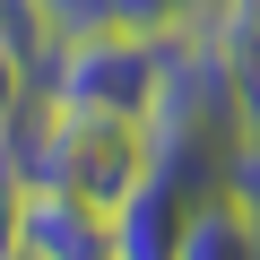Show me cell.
<instances>
[{"label": "cell", "instance_id": "1", "mask_svg": "<svg viewBox=\"0 0 260 260\" xmlns=\"http://www.w3.org/2000/svg\"><path fill=\"white\" fill-rule=\"evenodd\" d=\"M0 156L18 165L26 191H61V200L104 208V217H121L130 200H139V182L156 174L148 121L95 113V104H61V95H44V104L18 121V139L0 148Z\"/></svg>", "mask_w": 260, "mask_h": 260}, {"label": "cell", "instance_id": "2", "mask_svg": "<svg viewBox=\"0 0 260 260\" xmlns=\"http://www.w3.org/2000/svg\"><path fill=\"white\" fill-rule=\"evenodd\" d=\"M182 44L191 35H156V26H78V35H61L52 70H44V95L148 121L165 78H174V61H182Z\"/></svg>", "mask_w": 260, "mask_h": 260}, {"label": "cell", "instance_id": "3", "mask_svg": "<svg viewBox=\"0 0 260 260\" xmlns=\"http://www.w3.org/2000/svg\"><path fill=\"white\" fill-rule=\"evenodd\" d=\"M200 35H208V70L234 113V182H251L260 174V0H225Z\"/></svg>", "mask_w": 260, "mask_h": 260}, {"label": "cell", "instance_id": "4", "mask_svg": "<svg viewBox=\"0 0 260 260\" xmlns=\"http://www.w3.org/2000/svg\"><path fill=\"white\" fill-rule=\"evenodd\" d=\"M26 251L44 260H121V225L61 191H26Z\"/></svg>", "mask_w": 260, "mask_h": 260}, {"label": "cell", "instance_id": "5", "mask_svg": "<svg viewBox=\"0 0 260 260\" xmlns=\"http://www.w3.org/2000/svg\"><path fill=\"white\" fill-rule=\"evenodd\" d=\"M174 260H251V200L225 182L208 200L182 208V234H174Z\"/></svg>", "mask_w": 260, "mask_h": 260}, {"label": "cell", "instance_id": "6", "mask_svg": "<svg viewBox=\"0 0 260 260\" xmlns=\"http://www.w3.org/2000/svg\"><path fill=\"white\" fill-rule=\"evenodd\" d=\"M95 26H156V35H200L225 0H87Z\"/></svg>", "mask_w": 260, "mask_h": 260}, {"label": "cell", "instance_id": "7", "mask_svg": "<svg viewBox=\"0 0 260 260\" xmlns=\"http://www.w3.org/2000/svg\"><path fill=\"white\" fill-rule=\"evenodd\" d=\"M44 104V87H35V70L18 61V52H0V148H9L18 139V121Z\"/></svg>", "mask_w": 260, "mask_h": 260}, {"label": "cell", "instance_id": "8", "mask_svg": "<svg viewBox=\"0 0 260 260\" xmlns=\"http://www.w3.org/2000/svg\"><path fill=\"white\" fill-rule=\"evenodd\" d=\"M18 251H26V182L0 156V260H18Z\"/></svg>", "mask_w": 260, "mask_h": 260}, {"label": "cell", "instance_id": "9", "mask_svg": "<svg viewBox=\"0 0 260 260\" xmlns=\"http://www.w3.org/2000/svg\"><path fill=\"white\" fill-rule=\"evenodd\" d=\"M251 260H260V208H251Z\"/></svg>", "mask_w": 260, "mask_h": 260}, {"label": "cell", "instance_id": "10", "mask_svg": "<svg viewBox=\"0 0 260 260\" xmlns=\"http://www.w3.org/2000/svg\"><path fill=\"white\" fill-rule=\"evenodd\" d=\"M18 260H44V251H18Z\"/></svg>", "mask_w": 260, "mask_h": 260}]
</instances>
